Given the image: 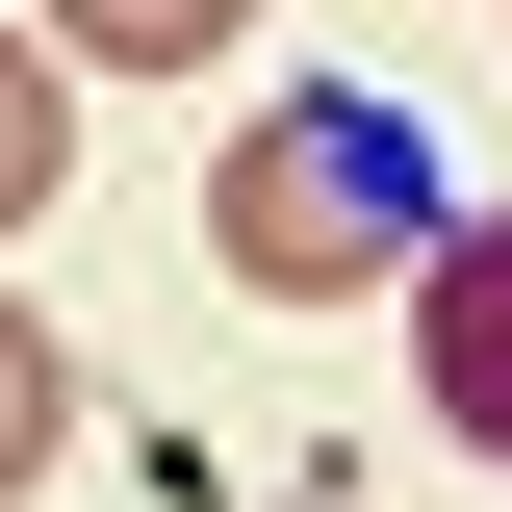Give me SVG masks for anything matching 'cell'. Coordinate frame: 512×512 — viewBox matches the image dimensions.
Listing matches in <instances>:
<instances>
[{"instance_id": "1", "label": "cell", "mask_w": 512, "mask_h": 512, "mask_svg": "<svg viewBox=\"0 0 512 512\" xmlns=\"http://www.w3.org/2000/svg\"><path fill=\"white\" fill-rule=\"evenodd\" d=\"M410 205H436L410 103H256L231 180H205V256L256 308H359V282H410Z\"/></svg>"}, {"instance_id": "2", "label": "cell", "mask_w": 512, "mask_h": 512, "mask_svg": "<svg viewBox=\"0 0 512 512\" xmlns=\"http://www.w3.org/2000/svg\"><path fill=\"white\" fill-rule=\"evenodd\" d=\"M410 384H436L461 461H512V205H461V231H436V282H410Z\"/></svg>"}, {"instance_id": "3", "label": "cell", "mask_w": 512, "mask_h": 512, "mask_svg": "<svg viewBox=\"0 0 512 512\" xmlns=\"http://www.w3.org/2000/svg\"><path fill=\"white\" fill-rule=\"evenodd\" d=\"M256 0H52V52H103V77H205Z\"/></svg>"}, {"instance_id": "4", "label": "cell", "mask_w": 512, "mask_h": 512, "mask_svg": "<svg viewBox=\"0 0 512 512\" xmlns=\"http://www.w3.org/2000/svg\"><path fill=\"white\" fill-rule=\"evenodd\" d=\"M77 180V103H52V26H0V231Z\"/></svg>"}, {"instance_id": "5", "label": "cell", "mask_w": 512, "mask_h": 512, "mask_svg": "<svg viewBox=\"0 0 512 512\" xmlns=\"http://www.w3.org/2000/svg\"><path fill=\"white\" fill-rule=\"evenodd\" d=\"M52 410H77V359H52V333H26V308H0V487L52 461Z\"/></svg>"}]
</instances>
